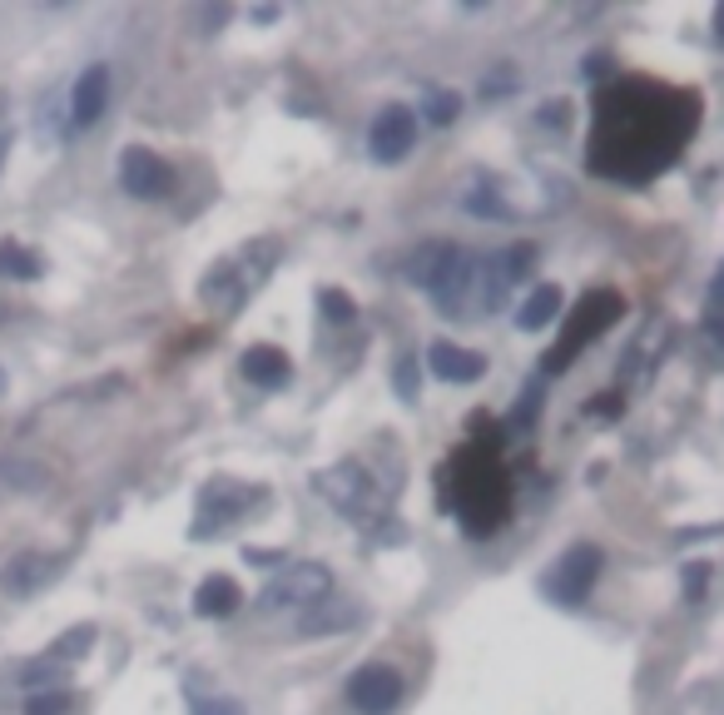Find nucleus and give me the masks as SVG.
I'll list each match as a JSON object with an SVG mask.
<instances>
[{"mask_svg": "<svg viewBox=\"0 0 724 715\" xmlns=\"http://www.w3.org/2000/svg\"><path fill=\"white\" fill-rule=\"evenodd\" d=\"M432 373L442 383H476L487 373V358L472 353V348H456V343H432Z\"/></svg>", "mask_w": 724, "mask_h": 715, "instance_id": "13", "label": "nucleus"}, {"mask_svg": "<svg viewBox=\"0 0 724 715\" xmlns=\"http://www.w3.org/2000/svg\"><path fill=\"white\" fill-rule=\"evenodd\" d=\"M456 115H462V99H456L452 90H432V95H427V109H422V119H432V125H452Z\"/></svg>", "mask_w": 724, "mask_h": 715, "instance_id": "19", "label": "nucleus"}, {"mask_svg": "<svg viewBox=\"0 0 724 715\" xmlns=\"http://www.w3.org/2000/svg\"><path fill=\"white\" fill-rule=\"evenodd\" d=\"M704 582H710V566L695 562L690 572H685V596H690V601H704Z\"/></svg>", "mask_w": 724, "mask_h": 715, "instance_id": "26", "label": "nucleus"}, {"mask_svg": "<svg viewBox=\"0 0 724 715\" xmlns=\"http://www.w3.org/2000/svg\"><path fill=\"white\" fill-rule=\"evenodd\" d=\"M119 185L130 189L134 199H164L174 189V169L154 150L130 144V150L119 154Z\"/></svg>", "mask_w": 724, "mask_h": 715, "instance_id": "7", "label": "nucleus"}, {"mask_svg": "<svg viewBox=\"0 0 724 715\" xmlns=\"http://www.w3.org/2000/svg\"><path fill=\"white\" fill-rule=\"evenodd\" d=\"M347 701L363 715H388L402 701V676L392 666H363V671L347 681Z\"/></svg>", "mask_w": 724, "mask_h": 715, "instance_id": "9", "label": "nucleus"}, {"mask_svg": "<svg viewBox=\"0 0 724 715\" xmlns=\"http://www.w3.org/2000/svg\"><path fill=\"white\" fill-rule=\"evenodd\" d=\"M561 304H566V293L556 289V283H536V289L526 293V304L517 308V328L536 333V328L556 324V318H561Z\"/></svg>", "mask_w": 724, "mask_h": 715, "instance_id": "15", "label": "nucleus"}, {"mask_svg": "<svg viewBox=\"0 0 724 715\" xmlns=\"http://www.w3.org/2000/svg\"><path fill=\"white\" fill-rule=\"evenodd\" d=\"M318 304H323L328 324H353V318H357V304L347 298L343 289H323V298H318Z\"/></svg>", "mask_w": 724, "mask_h": 715, "instance_id": "20", "label": "nucleus"}, {"mask_svg": "<svg viewBox=\"0 0 724 715\" xmlns=\"http://www.w3.org/2000/svg\"><path fill=\"white\" fill-rule=\"evenodd\" d=\"M90 641H95V631H90V626H75L66 641H55V646H50V661H70V656H85Z\"/></svg>", "mask_w": 724, "mask_h": 715, "instance_id": "21", "label": "nucleus"}, {"mask_svg": "<svg viewBox=\"0 0 724 715\" xmlns=\"http://www.w3.org/2000/svg\"><path fill=\"white\" fill-rule=\"evenodd\" d=\"M263 502V488H249V482H234V477H214L199 497V521H194V537H209V531H224L228 521H238L244 512Z\"/></svg>", "mask_w": 724, "mask_h": 715, "instance_id": "3", "label": "nucleus"}, {"mask_svg": "<svg viewBox=\"0 0 724 715\" xmlns=\"http://www.w3.org/2000/svg\"><path fill=\"white\" fill-rule=\"evenodd\" d=\"M0 388H5V373H0Z\"/></svg>", "mask_w": 724, "mask_h": 715, "instance_id": "33", "label": "nucleus"}, {"mask_svg": "<svg viewBox=\"0 0 724 715\" xmlns=\"http://www.w3.org/2000/svg\"><path fill=\"white\" fill-rule=\"evenodd\" d=\"M412 144H417V115H412L407 105H388L378 119H372V130H368L372 160L397 164L412 154Z\"/></svg>", "mask_w": 724, "mask_h": 715, "instance_id": "6", "label": "nucleus"}, {"mask_svg": "<svg viewBox=\"0 0 724 715\" xmlns=\"http://www.w3.org/2000/svg\"><path fill=\"white\" fill-rule=\"evenodd\" d=\"M323 596H333V572L318 562H293L273 576L269 586L259 591V607L263 611H283V607H318Z\"/></svg>", "mask_w": 724, "mask_h": 715, "instance_id": "1", "label": "nucleus"}, {"mask_svg": "<svg viewBox=\"0 0 724 715\" xmlns=\"http://www.w3.org/2000/svg\"><path fill=\"white\" fill-rule=\"evenodd\" d=\"M0 115H5V90H0Z\"/></svg>", "mask_w": 724, "mask_h": 715, "instance_id": "32", "label": "nucleus"}, {"mask_svg": "<svg viewBox=\"0 0 724 715\" xmlns=\"http://www.w3.org/2000/svg\"><path fill=\"white\" fill-rule=\"evenodd\" d=\"M244 373H249V383H259V388H283V383H288V358H283L278 348L259 343L244 353Z\"/></svg>", "mask_w": 724, "mask_h": 715, "instance_id": "16", "label": "nucleus"}, {"mask_svg": "<svg viewBox=\"0 0 724 715\" xmlns=\"http://www.w3.org/2000/svg\"><path fill=\"white\" fill-rule=\"evenodd\" d=\"M476 273H482V259H472L466 249H452V259H447L442 279L432 283V304L442 308V314H466L476 298Z\"/></svg>", "mask_w": 724, "mask_h": 715, "instance_id": "8", "label": "nucleus"}, {"mask_svg": "<svg viewBox=\"0 0 724 715\" xmlns=\"http://www.w3.org/2000/svg\"><path fill=\"white\" fill-rule=\"evenodd\" d=\"M357 617H363V607H357L353 596H323L318 607H308L304 617H298V636H333V631H347L357 626Z\"/></svg>", "mask_w": 724, "mask_h": 715, "instance_id": "12", "label": "nucleus"}, {"mask_svg": "<svg viewBox=\"0 0 724 715\" xmlns=\"http://www.w3.org/2000/svg\"><path fill=\"white\" fill-rule=\"evenodd\" d=\"M244 556H249V562H259V566H273V562H278V552H263V547H249Z\"/></svg>", "mask_w": 724, "mask_h": 715, "instance_id": "29", "label": "nucleus"}, {"mask_svg": "<svg viewBox=\"0 0 724 715\" xmlns=\"http://www.w3.org/2000/svg\"><path fill=\"white\" fill-rule=\"evenodd\" d=\"M714 35H720V40H724V5H720V11H714Z\"/></svg>", "mask_w": 724, "mask_h": 715, "instance_id": "31", "label": "nucleus"}, {"mask_svg": "<svg viewBox=\"0 0 724 715\" xmlns=\"http://www.w3.org/2000/svg\"><path fill=\"white\" fill-rule=\"evenodd\" d=\"M0 279H40V259H35L31 249H21L15 238H5L0 244Z\"/></svg>", "mask_w": 724, "mask_h": 715, "instance_id": "18", "label": "nucleus"}, {"mask_svg": "<svg viewBox=\"0 0 724 715\" xmlns=\"http://www.w3.org/2000/svg\"><path fill=\"white\" fill-rule=\"evenodd\" d=\"M452 249H456V244H447V238H427V244H417V249H412V259H407V283H417V289L432 293V283L442 279Z\"/></svg>", "mask_w": 724, "mask_h": 715, "instance_id": "14", "label": "nucleus"}, {"mask_svg": "<svg viewBox=\"0 0 724 715\" xmlns=\"http://www.w3.org/2000/svg\"><path fill=\"white\" fill-rule=\"evenodd\" d=\"M105 105H109V70L90 66L85 75L75 80V95H70V130H90V125H99Z\"/></svg>", "mask_w": 724, "mask_h": 715, "instance_id": "11", "label": "nucleus"}, {"mask_svg": "<svg viewBox=\"0 0 724 715\" xmlns=\"http://www.w3.org/2000/svg\"><path fill=\"white\" fill-rule=\"evenodd\" d=\"M704 348H710V358H720V363H724V314L704 318Z\"/></svg>", "mask_w": 724, "mask_h": 715, "instance_id": "24", "label": "nucleus"}, {"mask_svg": "<svg viewBox=\"0 0 724 715\" xmlns=\"http://www.w3.org/2000/svg\"><path fill=\"white\" fill-rule=\"evenodd\" d=\"M536 412H541V388H526V392H521V408L511 412V423H517V427H526L531 418H536Z\"/></svg>", "mask_w": 724, "mask_h": 715, "instance_id": "25", "label": "nucleus"}, {"mask_svg": "<svg viewBox=\"0 0 724 715\" xmlns=\"http://www.w3.org/2000/svg\"><path fill=\"white\" fill-rule=\"evenodd\" d=\"M392 383H397V398H402V402H412V398H417V363H412V353L397 363Z\"/></svg>", "mask_w": 724, "mask_h": 715, "instance_id": "23", "label": "nucleus"}, {"mask_svg": "<svg viewBox=\"0 0 724 715\" xmlns=\"http://www.w3.org/2000/svg\"><path fill=\"white\" fill-rule=\"evenodd\" d=\"M194 715H244V711H238L234 701H199Z\"/></svg>", "mask_w": 724, "mask_h": 715, "instance_id": "27", "label": "nucleus"}, {"mask_svg": "<svg viewBox=\"0 0 724 715\" xmlns=\"http://www.w3.org/2000/svg\"><path fill=\"white\" fill-rule=\"evenodd\" d=\"M5 154H11V134L0 130V164H5Z\"/></svg>", "mask_w": 724, "mask_h": 715, "instance_id": "30", "label": "nucleus"}, {"mask_svg": "<svg viewBox=\"0 0 724 715\" xmlns=\"http://www.w3.org/2000/svg\"><path fill=\"white\" fill-rule=\"evenodd\" d=\"M595 576H601V552H595V547H571V552L561 556V566L546 576V591H551L561 607H581L585 596H591Z\"/></svg>", "mask_w": 724, "mask_h": 715, "instance_id": "5", "label": "nucleus"}, {"mask_svg": "<svg viewBox=\"0 0 724 715\" xmlns=\"http://www.w3.org/2000/svg\"><path fill=\"white\" fill-rule=\"evenodd\" d=\"M238 601H244V591H238L228 576H209L204 586H199V596H194V611L199 617H234L238 611Z\"/></svg>", "mask_w": 724, "mask_h": 715, "instance_id": "17", "label": "nucleus"}, {"mask_svg": "<svg viewBox=\"0 0 724 715\" xmlns=\"http://www.w3.org/2000/svg\"><path fill=\"white\" fill-rule=\"evenodd\" d=\"M60 556H50V552H21V556H11V566L0 572V586L11 596H35L45 582H55L60 576Z\"/></svg>", "mask_w": 724, "mask_h": 715, "instance_id": "10", "label": "nucleus"}, {"mask_svg": "<svg viewBox=\"0 0 724 715\" xmlns=\"http://www.w3.org/2000/svg\"><path fill=\"white\" fill-rule=\"evenodd\" d=\"M318 492H323L337 512H347V517H357V521L378 507V488H372L368 467L353 462V457H347V462L323 467V472H318Z\"/></svg>", "mask_w": 724, "mask_h": 715, "instance_id": "2", "label": "nucleus"}, {"mask_svg": "<svg viewBox=\"0 0 724 715\" xmlns=\"http://www.w3.org/2000/svg\"><path fill=\"white\" fill-rule=\"evenodd\" d=\"M70 711V691H40L25 701V715H66Z\"/></svg>", "mask_w": 724, "mask_h": 715, "instance_id": "22", "label": "nucleus"}, {"mask_svg": "<svg viewBox=\"0 0 724 715\" xmlns=\"http://www.w3.org/2000/svg\"><path fill=\"white\" fill-rule=\"evenodd\" d=\"M710 304H714V314H724V263H720V273H714V283H710Z\"/></svg>", "mask_w": 724, "mask_h": 715, "instance_id": "28", "label": "nucleus"}, {"mask_svg": "<svg viewBox=\"0 0 724 715\" xmlns=\"http://www.w3.org/2000/svg\"><path fill=\"white\" fill-rule=\"evenodd\" d=\"M616 314H620L616 293H591V298H581V308H575V328L551 348V353H546V373H561L566 363H571V358L581 353L595 333H601V328H610V318H616Z\"/></svg>", "mask_w": 724, "mask_h": 715, "instance_id": "4", "label": "nucleus"}]
</instances>
